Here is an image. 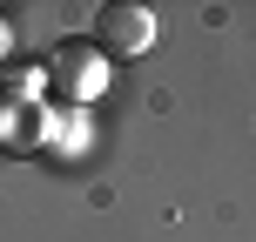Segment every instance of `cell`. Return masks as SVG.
Listing matches in <instances>:
<instances>
[{
    "instance_id": "6da1fadb",
    "label": "cell",
    "mask_w": 256,
    "mask_h": 242,
    "mask_svg": "<svg viewBox=\"0 0 256 242\" xmlns=\"http://www.w3.org/2000/svg\"><path fill=\"white\" fill-rule=\"evenodd\" d=\"M155 47V13L135 7V0H122V7H102L94 13V54H148Z\"/></svg>"
},
{
    "instance_id": "7a4b0ae2",
    "label": "cell",
    "mask_w": 256,
    "mask_h": 242,
    "mask_svg": "<svg viewBox=\"0 0 256 242\" xmlns=\"http://www.w3.org/2000/svg\"><path fill=\"white\" fill-rule=\"evenodd\" d=\"M48 74L61 81L68 94H94V88L108 81V61L88 47V40H68V47H54V67H48Z\"/></svg>"
},
{
    "instance_id": "3957f363",
    "label": "cell",
    "mask_w": 256,
    "mask_h": 242,
    "mask_svg": "<svg viewBox=\"0 0 256 242\" xmlns=\"http://www.w3.org/2000/svg\"><path fill=\"white\" fill-rule=\"evenodd\" d=\"M0 47H7V27H0Z\"/></svg>"
}]
</instances>
